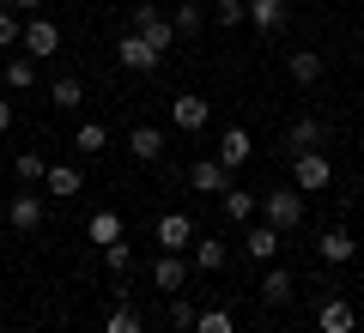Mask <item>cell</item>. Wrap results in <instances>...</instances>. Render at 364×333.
<instances>
[{"label":"cell","mask_w":364,"mask_h":333,"mask_svg":"<svg viewBox=\"0 0 364 333\" xmlns=\"http://www.w3.org/2000/svg\"><path fill=\"white\" fill-rule=\"evenodd\" d=\"M261 218H267L279 236L298 231V224H304V194H298V188H273V194H261Z\"/></svg>","instance_id":"1"},{"label":"cell","mask_w":364,"mask_h":333,"mask_svg":"<svg viewBox=\"0 0 364 333\" xmlns=\"http://www.w3.org/2000/svg\"><path fill=\"white\" fill-rule=\"evenodd\" d=\"M128 31H140V37L152 43L158 55H164V49H176V25H170V18L158 13L152 0H134V25H128Z\"/></svg>","instance_id":"2"},{"label":"cell","mask_w":364,"mask_h":333,"mask_svg":"<svg viewBox=\"0 0 364 333\" xmlns=\"http://www.w3.org/2000/svg\"><path fill=\"white\" fill-rule=\"evenodd\" d=\"M328 182H334L328 152H298V158H291V188H298V194H322Z\"/></svg>","instance_id":"3"},{"label":"cell","mask_w":364,"mask_h":333,"mask_svg":"<svg viewBox=\"0 0 364 333\" xmlns=\"http://www.w3.org/2000/svg\"><path fill=\"white\" fill-rule=\"evenodd\" d=\"M213 121V103L195 97V91H182V97H170V128L176 133H200Z\"/></svg>","instance_id":"4"},{"label":"cell","mask_w":364,"mask_h":333,"mask_svg":"<svg viewBox=\"0 0 364 333\" xmlns=\"http://www.w3.org/2000/svg\"><path fill=\"white\" fill-rule=\"evenodd\" d=\"M116 61H122V67H128V73H152V67H158V61H164V55H158V49H152V43H146V37H140V31H122V43H116Z\"/></svg>","instance_id":"5"},{"label":"cell","mask_w":364,"mask_h":333,"mask_svg":"<svg viewBox=\"0 0 364 333\" xmlns=\"http://www.w3.org/2000/svg\"><path fill=\"white\" fill-rule=\"evenodd\" d=\"M322 146H328V121L322 116H298L286 128V152L291 158H298V152H322Z\"/></svg>","instance_id":"6"},{"label":"cell","mask_w":364,"mask_h":333,"mask_svg":"<svg viewBox=\"0 0 364 333\" xmlns=\"http://www.w3.org/2000/svg\"><path fill=\"white\" fill-rule=\"evenodd\" d=\"M188 243H195V218L188 212H164L158 218V249H164V255H182Z\"/></svg>","instance_id":"7"},{"label":"cell","mask_w":364,"mask_h":333,"mask_svg":"<svg viewBox=\"0 0 364 333\" xmlns=\"http://www.w3.org/2000/svg\"><path fill=\"white\" fill-rule=\"evenodd\" d=\"M18 43H25V55H37V61H49V55L61 49V31H55V25H49L43 13H31V25H25V37H18Z\"/></svg>","instance_id":"8"},{"label":"cell","mask_w":364,"mask_h":333,"mask_svg":"<svg viewBox=\"0 0 364 333\" xmlns=\"http://www.w3.org/2000/svg\"><path fill=\"white\" fill-rule=\"evenodd\" d=\"M188 188L195 194H225L231 188V170H225L219 158H200V164H188Z\"/></svg>","instance_id":"9"},{"label":"cell","mask_w":364,"mask_h":333,"mask_svg":"<svg viewBox=\"0 0 364 333\" xmlns=\"http://www.w3.org/2000/svg\"><path fill=\"white\" fill-rule=\"evenodd\" d=\"M316 255H322L328 267H346V261L358 255V243H352V231H346V224H334V231H322V236H316Z\"/></svg>","instance_id":"10"},{"label":"cell","mask_w":364,"mask_h":333,"mask_svg":"<svg viewBox=\"0 0 364 333\" xmlns=\"http://www.w3.org/2000/svg\"><path fill=\"white\" fill-rule=\"evenodd\" d=\"M286 18H291L286 0H249V25H255L261 37H279V31H286Z\"/></svg>","instance_id":"11"},{"label":"cell","mask_w":364,"mask_h":333,"mask_svg":"<svg viewBox=\"0 0 364 333\" xmlns=\"http://www.w3.org/2000/svg\"><path fill=\"white\" fill-rule=\"evenodd\" d=\"M6 224L31 236V231L43 224V194H13V200H6Z\"/></svg>","instance_id":"12"},{"label":"cell","mask_w":364,"mask_h":333,"mask_svg":"<svg viewBox=\"0 0 364 333\" xmlns=\"http://www.w3.org/2000/svg\"><path fill=\"white\" fill-rule=\"evenodd\" d=\"M316 327H322V333H352V327H358V309H352L346 297H328V303L316 309Z\"/></svg>","instance_id":"13"},{"label":"cell","mask_w":364,"mask_h":333,"mask_svg":"<svg viewBox=\"0 0 364 333\" xmlns=\"http://www.w3.org/2000/svg\"><path fill=\"white\" fill-rule=\"evenodd\" d=\"M249 158H255V140H249V128H225V140H219V164H225V170H243Z\"/></svg>","instance_id":"14"},{"label":"cell","mask_w":364,"mask_h":333,"mask_svg":"<svg viewBox=\"0 0 364 333\" xmlns=\"http://www.w3.org/2000/svg\"><path fill=\"white\" fill-rule=\"evenodd\" d=\"M286 73L298 79V85H316V79L328 73V55H322V49H291V61H286Z\"/></svg>","instance_id":"15"},{"label":"cell","mask_w":364,"mask_h":333,"mask_svg":"<svg viewBox=\"0 0 364 333\" xmlns=\"http://www.w3.org/2000/svg\"><path fill=\"white\" fill-rule=\"evenodd\" d=\"M261 303H267V309H286L291 303V273L273 267V261H267V273H261Z\"/></svg>","instance_id":"16"},{"label":"cell","mask_w":364,"mask_h":333,"mask_svg":"<svg viewBox=\"0 0 364 333\" xmlns=\"http://www.w3.org/2000/svg\"><path fill=\"white\" fill-rule=\"evenodd\" d=\"M243 249H249V255H255V261H273V255H279V231H273L267 218H261V224H249Z\"/></svg>","instance_id":"17"},{"label":"cell","mask_w":364,"mask_h":333,"mask_svg":"<svg viewBox=\"0 0 364 333\" xmlns=\"http://www.w3.org/2000/svg\"><path fill=\"white\" fill-rule=\"evenodd\" d=\"M225 261H231V249L219 236H195V267L200 273H225Z\"/></svg>","instance_id":"18"},{"label":"cell","mask_w":364,"mask_h":333,"mask_svg":"<svg viewBox=\"0 0 364 333\" xmlns=\"http://www.w3.org/2000/svg\"><path fill=\"white\" fill-rule=\"evenodd\" d=\"M85 236H91L97 249L122 243V218H116V212H91V218H85Z\"/></svg>","instance_id":"19"},{"label":"cell","mask_w":364,"mask_h":333,"mask_svg":"<svg viewBox=\"0 0 364 333\" xmlns=\"http://www.w3.org/2000/svg\"><path fill=\"white\" fill-rule=\"evenodd\" d=\"M182 279H188V273H182V255H158V267H152V285H158V291L176 297V291H182Z\"/></svg>","instance_id":"20"},{"label":"cell","mask_w":364,"mask_h":333,"mask_svg":"<svg viewBox=\"0 0 364 333\" xmlns=\"http://www.w3.org/2000/svg\"><path fill=\"white\" fill-rule=\"evenodd\" d=\"M49 103H55V109H79V103H85V85H79L73 73H61V79L49 85Z\"/></svg>","instance_id":"21"},{"label":"cell","mask_w":364,"mask_h":333,"mask_svg":"<svg viewBox=\"0 0 364 333\" xmlns=\"http://www.w3.org/2000/svg\"><path fill=\"white\" fill-rule=\"evenodd\" d=\"M134 158H140V164H158V158H164V133L158 128H134Z\"/></svg>","instance_id":"22"},{"label":"cell","mask_w":364,"mask_h":333,"mask_svg":"<svg viewBox=\"0 0 364 333\" xmlns=\"http://www.w3.org/2000/svg\"><path fill=\"white\" fill-rule=\"evenodd\" d=\"M170 25H176V37H200V25H207V13H200V0H182L176 13H170Z\"/></svg>","instance_id":"23"},{"label":"cell","mask_w":364,"mask_h":333,"mask_svg":"<svg viewBox=\"0 0 364 333\" xmlns=\"http://www.w3.org/2000/svg\"><path fill=\"white\" fill-rule=\"evenodd\" d=\"M73 146H79V152H85V158H97V152H104V146H109V128H104V121H79Z\"/></svg>","instance_id":"24"},{"label":"cell","mask_w":364,"mask_h":333,"mask_svg":"<svg viewBox=\"0 0 364 333\" xmlns=\"http://www.w3.org/2000/svg\"><path fill=\"white\" fill-rule=\"evenodd\" d=\"M219 200H225V218H231V224H243V218H255V206H261L255 194H243V188H225Z\"/></svg>","instance_id":"25"},{"label":"cell","mask_w":364,"mask_h":333,"mask_svg":"<svg viewBox=\"0 0 364 333\" xmlns=\"http://www.w3.org/2000/svg\"><path fill=\"white\" fill-rule=\"evenodd\" d=\"M43 188H49V194H61V200H67V194H79V170H73V164H49Z\"/></svg>","instance_id":"26"},{"label":"cell","mask_w":364,"mask_h":333,"mask_svg":"<svg viewBox=\"0 0 364 333\" xmlns=\"http://www.w3.org/2000/svg\"><path fill=\"white\" fill-rule=\"evenodd\" d=\"M6 85L31 91V85H37V61H31V55H13V61H6Z\"/></svg>","instance_id":"27"},{"label":"cell","mask_w":364,"mask_h":333,"mask_svg":"<svg viewBox=\"0 0 364 333\" xmlns=\"http://www.w3.org/2000/svg\"><path fill=\"white\" fill-rule=\"evenodd\" d=\"M195 321H200V309L176 291V297H170V327H176V333H195Z\"/></svg>","instance_id":"28"},{"label":"cell","mask_w":364,"mask_h":333,"mask_svg":"<svg viewBox=\"0 0 364 333\" xmlns=\"http://www.w3.org/2000/svg\"><path fill=\"white\" fill-rule=\"evenodd\" d=\"M195 333H237V321H231V309H200Z\"/></svg>","instance_id":"29"},{"label":"cell","mask_w":364,"mask_h":333,"mask_svg":"<svg viewBox=\"0 0 364 333\" xmlns=\"http://www.w3.org/2000/svg\"><path fill=\"white\" fill-rule=\"evenodd\" d=\"M13 170H18V182H43V176H49L43 152H18V158H13Z\"/></svg>","instance_id":"30"},{"label":"cell","mask_w":364,"mask_h":333,"mask_svg":"<svg viewBox=\"0 0 364 333\" xmlns=\"http://www.w3.org/2000/svg\"><path fill=\"white\" fill-rule=\"evenodd\" d=\"M104 333H146V327H140V315H134L128 303H116V309H109V321H104Z\"/></svg>","instance_id":"31"},{"label":"cell","mask_w":364,"mask_h":333,"mask_svg":"<svg viewBox=\"0 0 364 333\" xmlns=\"http://www.w3.org/2000/svg\"><path fill=\"white\" fill-rule=\"evenodd\" d=\"M213 18H219L225 31H231V25H243V18H249V0H213Z\"/></svg>","instance_id":"32"},{"label":"cell","mask_w":364,"mask_h":333,"mask_svg":"<svg viewBox=\"0 0 364 333\" xmlns=\"http://www.w3.org/2000/svg\"><path fill=\"white\" fill-rule=\"evenodd\" d=\"M104 267H109V273H128V267H134V249H128V236L104 249Z\"/></svg>","instance_id":"33"},{"label":"cell","mask_w":364,"mask_h":333,"mask_svg":"<svg viewBox=\"0 0 364 333\" xmlns=\"http://www.w3.org/2000/svg\"><path fill=\"white\" fill-rule=\"evenodd\" d=\"M18 37H25V25L13 18V6H0V49H13Z\"/></svg>","instance_id":"34"},{"label":"cell","mask_w":364,"mask_h":333,"mask_svg":"<svg viewBox=\"0 0 364 333\" xmlns=\"http://www.w3.org/2000/svg\"><path fill=\"white\" fill-rule=\"evenodd\" d=\"M6 128H13V103L0 97V133H6Z\"/></svg>","instance_id":"35"},{"label":"cell","mask_w":364,"mask_h":333,"mask_svg":"<svg viewBox=\"0 0 364 333\" xmlns=\"http://www.w3.org/2000/svg\"><path fill=\"white\" fill-rule=\"evenodd\" d=\"M6 6H13V13H37L43 0H6Z\"/></svg>","instance_id":"36"}]
</instances>
